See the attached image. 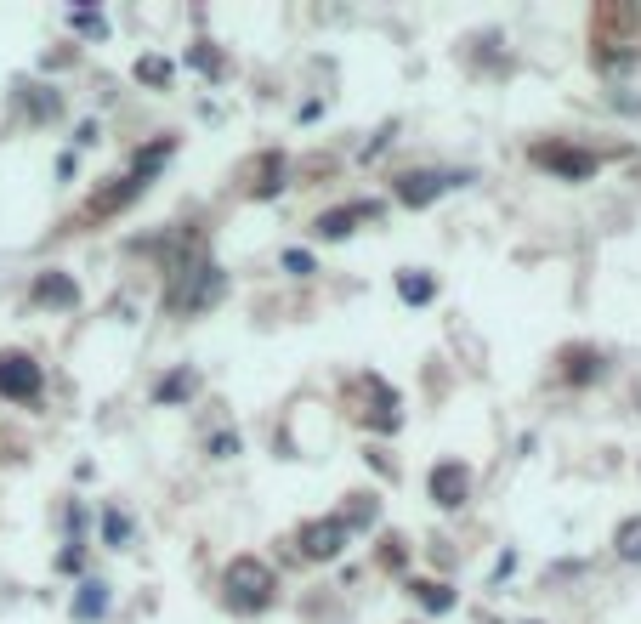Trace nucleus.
<instances>
[{
    "label": "nucleus",
    "instance_id": "nucleus-19",
    "mask_svg": "<svg viewBox=\"0 0 641 624\" xmlns=\"http://www.w3.org/2000/svg\"><path fill=\"white\" fill-rule=\"evenodd\" d=\"M188 63H193L199 74H222V57L210 52V46H193V52H188Z\"/></svg>",
    "mask_w": 641,
    "mask_h": 624
},
{
    "label": "nucleus",
    "instance_id": "nucleus-11",
    "mask_svg": "<svg viewBox=\"0 0 641 624\" xmlns=\"http://www.w3.org/2000/svg\"><path fill=\"white\" fill-rule=\"evenodd\" d=\"M193 386L199 381H193L188 369H176V375H165V381L154 386V403H182V398H193Z\"/></svg>",
    "mask_w": 641,
    "mask_h": 624
},
{
    "label": "nucleus",
    "instance_id": "nucleus-13",
    "mask_svg": "<svg viewBox=\"0 0 641 624\" xmlns=\"http://www.w3.org/2000/svg\"><path fill=\"white\" fill-rule=\"evenodd\" d=\"M613 545H619V556H624V562H641V517L619 522V539H613Z\"/></svg>",
    "mask_w": 641,
    "mask_h": 624
},
{
    "label": "nucleus",
    "instance_id": "nucleus-16",
    "mask_svg": "<svg viewBox=\"0 0 641 624\" xmlns=\"http://www.w3.org/2000/svg\"><path fill=\"white\" fill-rule=\"evenodd\" d=\"M137 80H148V86H171V63H165V57H142Z\"/></svg>",
    "mask_w": 641,
    "mask_h": 624
},
{
    "label": "nucleus",
    "instance_id": "nucleus-4",
    "mask_svg": "<svg viewBox=\"0 0 641 624\" xmlns=\"http://www.w3.org/2000/svg\"><path fill=\"white\" fill-rule=\"evenodd\" d=\"M341 551H347V528H341V517L307 522V528H301V556H312V562H335Z\"/></svg>",
    "mask_w": 641,
    "mask_h": 624
},
{
    "label": "nucleus",
    "instance_id": "nucleus-1",
    "mask_svg": "<svg viewBox=\"0 0 641 624\" xmlns=\"http://www.w3.org/2000/svg\"><path fill=\"white\" fill-rule=\"evenodd\" d=\"M227 290V273L216 261H193V267H176L171 278V312H205L216 307Z\"/></svg>",
    "mask_w": 641,
    "mask_h": 624
},
{
    "label": "nucleus",
    "instance_id": "nucleus-8",
    "mask_svg": "<svg viewBox=\"0 0 641 624\" xmlns=\"http://www.w3.org/2000/svg\"><path fill=\"white\" fill-rule=\"evenodd\" d=\"M364 216H381V205H347V210H330V216H318V233H324V239H347L352 222H364Z\"/></svg>",
    "mask_w": 641,
    "mask_h": 624
},
{
    "label": "nucleus",
    "instance_id": "nucleus-21",
    "mask_svg": "<svg viewBox=\"0 0 641 624\" xmlns=\"http://www.w3.org/2000/svg\"><path fill=\"white\" fill-rule=\"evenodd\" d=\"M284 267H290L295 278H307L312 273V256H307V250H290V256H284Z\"/></svg>",
    "mask_w": 641,
    "mask_h": 624
},
{
    "label": "nucleus",
    "instance_id": "nucleus-12",
    "mask_svg": "<svg viewBox=\"0 0 641 624\" xmlns=\"http://www.w3.org/2000/svg\"><path fill=\"white\" fill-rule=\"evenodd\" d=\"M398 295L420 307V301H432V295H437V284L426 273H415V267H409V273H398Z\"/></svg>",
    "mask_w": 641,
    "mask_h": 624
},
{
    "label": "nucleus",
    "instance_id": "nucleus-18",
    "mask_svg": "<svg viewBox=\"0 0 641 624\" xmlns=\"http://www.w3.org/2000/svg\"><path fill=\"white\" fill-rule=\"evenodd\" d=\"M369 522H375V500H358V505L347 511V517H341V528L352 534V528H369Z\"/></svg>",
    "mask_w": 641,
    "mask_h": 624
},
{
    "label": "nucleus",
    "instance_id": "nucleus-10",
    "mask_svg": "<svg viewBox=\"0 0 641 624\" xmlns=\"http://www.w3.org/2000/svg\"><path fill=\"white\" fill-rule=\"evenodd\" d=\"M103 613H108V585H103V579H86L80 596H74V619L91 624V619H103Z\"/></svg>",
    "mask_w": 641,
    "mask_h": 624
},
{
    "label": "nucleus",
    "instance_id": "nucleus-7",
    "mask_svg": "<svg viewBox=\"0 0 641 624\" xmlns=\"http://www.w3.org/2000/svg\"><path fill=\"white\" fill-rule=\"evenodd\" d=\"M539 165H551L556 176H568V182H585V176H596V154H585V148H534Z\"/></svg>",
    "mask_w": 641,
    "mask_h": 624
},
{
    "label": "nucleus",
    "instance_id": "nucleus-15",
    "mask_svg": "<svg viewBox=\"0 0 641 624\" xmlns=\"http://www.w3.org/2000/svg\"><path fill=\"white\" fill-rule=\"evenodd\" d=\"M596 375H602V358H590V352H573L568 358V381L585 386V381H596Z\"/></svg>",
    "mask_w": 641,
    "mask_h": 624
},
{
    "label": "nucleus",
    "instance_id": "nucleus-20",
    "mask_svg": "<svg viewBox=\"0 0 641 624\" xmlns=\"http://www.w3.org/2000/svg\"><path fill=\"white\" fill-rule=\"evenodd\" d=\"M210 454H216V460H233V454H239V432H222V437H210Z\"/></svg>",
    "mask_w": 641,
    "mask_h": 624
},
{
    "label": "nucleus",
    "instance_id": "nucleus-3",
    "mask_svg": "<svg viewBox=\"0 0 641 624\" xmlns=\"http://www.w3.org/2000/svg\"><path fill=\"white\" fill-rule=\"evenodd\" d=\"M46 375H40L35 358H23V352H0V398H18V403H35Z\"/></svg>",
    "mask_w": 641,
    "mask_h": 624
},
{
    "label": "nucleus",
    "instance_id": "nucleus-5",
    "mask_svg": "<svg viewBox=\"0 0 641 624\" xmlns=\"http://www.w3.org/2000/svg\"><path fill=\"white\" fill-rule=\"evenodd\" d=\"M454 182H466V176H437V171H403L398 176V199H403V205H432V199H437V193H443V188H454Z\"/></svg>",
    "mask_w": 641,
    "mask_h": 624
},
{
    "label": "nucleus",
    "instance_id": "nucleus-9",
    "mask_svg": "<svg viewBox=\"0 0 641 624\" xmlns=\"http://www.w3.org/2000/svg\"><path fill=\"white\" fill-rule=\"evenodd\" d=\"M35 301H46V307H74L80 290H74V278H63V273H40L35 278Z\"/></svg>",
    "mask_w": 641,
    "mask_h": 624
},
{
    "label": "nucleus",
    "instance_id": "nucleus-6",
    "mask_svg": "<svg viewBox=\"0 0 641 624\" xmlns=\"http://www.w3.org/2000/svg\"><path fill=\"white\" fill-rule=\"evenodd\" d=\"M471 494V471L460 466V460H443V466L432 471V500L443 505V511H454V505H466Z\"/></svg>",
    "mask_w": 641,
    "mask_h": 624
},
{
    "label": "nucleus",
    "instance_id": "nucleus-17",
    "mask_svg": "<svg viewBox=\"0 0 641 624\" xmlns=\"http://www.w3.org/2000/svg\"><path fill=\"white\" fill-rule=\"evenodd\" d=\"M103 539H108V545H125V539H131V522H125V511H103Z\"/></svg>",
    "mask_w": 641,
    "mask_h": 624
},
{
    "label": "nucleus",
    "instance_id": "nucleus-22",
    "mask_svg": "<svg viewBox=\"0 0 641 624\" xmlns=\"http://www.w3.org/2000/svg\"><path fill=\"white\" fill-rule=\"evenodd\" d=\"M74 29H86V35H103L108 23L97 18V12H74Z\"/></svg>",
    "mask_w": 641,
    "mask_h": 624
},
{
    "label": "nucleus",
    "instance_id": "nucleus-2",
    "mask_svg": "<svg viewBox=\"0 0 641 624\" xmlns=\"http://www.w3.org/2000/svg\"><path fill=\"white\" fill-rule=\"evenodd\" d=\"M227 602L239 607V613H261V607L273 602V573H267V562H256V556H239L233 568H227Z\"/></svg>",
    "mask_w": 641,
    "mask_h": 624
},
{
    "label": "nucleus",
    "instance_id": "nucleus-14",
    "mask_svg": "<svg viewBox=\"0 0 641 624\" xmlns=\"http://www.w3.org/2000/svg\"><path fill=\"white\" fill-rule=\"evenodd\" d=\"M415 590H420V602H426V613H449L454 607V590L437 585V579H426V585H415Z\"/></svg>",
    "mask_w": 641,
    "mask_h": 624
}]
</instances>
